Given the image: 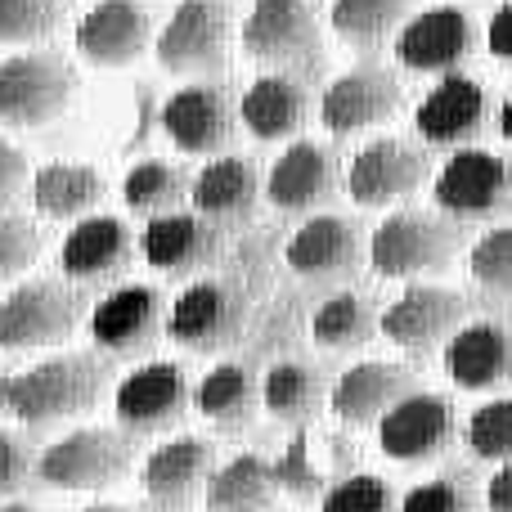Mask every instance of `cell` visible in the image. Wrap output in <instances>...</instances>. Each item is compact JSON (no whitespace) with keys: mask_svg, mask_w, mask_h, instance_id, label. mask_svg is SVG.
I'll list each match as a JSON object with an SVG mask.
<instances>
[{"mask_svg":"<svg viewBox=\"0 0 512 512\" xmlns=\"http://www.w3.org/2000/svg\"><path fill=\"white\" fill-rule=\"evenodd\" d=\"M400 512H472V504H468V490L454 477H436L409 490L400 499Z\"/></svg>","mask_w":512,"mask_h":512,"instance_id":"b9f144b4","label":"cell"},{"mask_svg":"<svg viewBox=\"0 0 512 512\" xmlns=\"http://www.w3.org/2000/svg\"><path fill=\"white\" fill-rule=\"evenodd\" d=\"M454 441V405L436 391H409L378 423V445L396 463H432Z\"/></svg>","mask_w":512,"mask_h":512,"instance_id":"2e32d148","label":"cell"},{"mask_svg":"<svg viewBox=\"0 0 512 512\" xmlns=\"http://www.w3.org/2000/svg\"><path fill=\"white\" fill-rule=\"evenodd\" d=\"M104 176L90 162H45L32 171V207L50 221H86L104 203Z\"/></svg>","mask_w":512,"mask_h":512,"instance_id":"f1b7e54d","label":"cell"},{"mask_svg":"<svg viewBox=\"0 0 512 512\" xmlns=\"http://www.w3.org/2000/svg\"><path fill=\"white\" fill-rule=\"evenodd\" d=\"M36 472V459L14 432H0V504H14V495Z\"/></svg>","mask_w":512,"mask_h":512,"instance_id":"7bdbcfd3","label":"cell"},{"mask_svg":"<svg viewBox=\"0 0 512 512\" xmlns=\"http://www.w3.org/2000/svg\"><path fill=\"white\" fill-rule=\"evenodd\" d=\"M256 194H261V176L256 162L248 158H216L194 176L189 203L207 221H243L252 212Z\"/></svg>","mask_w":512,"mask_h":512,"instance_id":"f546056e","label":"cell"},{"mask_svg":"<svg viewBox=\"0 0 512 512\" xmlns=\"http://www.w3.org/2000/svg\"><path fill=\"white\" fill-rule=\"evenodd\" d=\"M319 450H324V441L310 432H297L288 445H283V454L270 463L279 495H292V499H301V504H315V499H324L342 477H351L355 445H346L342 436H333L328 459H315Z\"/></svg>","mask_w":512,"mask_h":512,"instance_id":"d4e9b609","label":"cell"},{"mask_svg":"<svg viewBox=\"0 0 512 512\" xmlns=\"http://www.w3.org/2000/svg\"><path fill=\"white\" fill-rule=\"evenodd\" d=\"M81 512H131L126 504H108V499H99V504H90V508H81Z\"/></svg>","mask_w":512,"mask_h":512,"instance_id":"f907efd6","label":"cell"},{"mask_svg":"<svg viewBox=\"0 0 512 512\" xmlns=\"http://www.w3.org/2000/svg\"><path fill=\"white\" fill-rule=\"evenodd\" d=\"M495 122H499V135L512 144V90L504 95V104H499V113H495Z\"/></svg>","mask_w":512,"mask_h":512,"instance_id":"c3c4849f","label":"cell"},{"mask_svg":"<svg viewBox=\"0 0 512 512\" xmlns=\"http://www.w3.org/2000/svg\"><path fill=\"white\" fill-rule=\"evenodd\" d=\"M243 328V306L225 283L216 279H198L171 301V315H167V333L176 337L180 346L198 355H212L225 351V346L239 337Z\"/></svg>","mask_w":512,"mask_h":512,"instance_id":"d6986e66","label":"cell"},{"mask_svg":"<svg viewBox=\"0 0 512 512\" xmlns=\"http://www.w3.org/2000/svg\"><path fill=\"white\" fill-rule=\"evenodd\" d=\"M189 400V378L180 364L171 360H149L140 369H131L113 391V414L126 432L149 436V432H167L185 418Z\"/></svg>","mask_w":512,"mask_h":512,"instance_id":"9c48e42d","label":"cell"},{"mask_svg":"<svg viewBox=\"0 0 512 512\" xmlns=\"http://www.w3.org/2000/svg\"><path fill=\"white\" fill-rule=\"evenodd\" d=\"M319 512H400V504L382 477H373V472H351V477H342L319 499Z\"/></svg>","mask_w":512,"mask_h":512,"instance_id":"ab89813d","label":"cell"},{"mask_svg":"<svg viewBox=\"0 0 512 512\" xmlns=\"http://www.w3.org/2000/svg\"><path fill=\"white\" fill-rule=\"evenodd\" d=\"M445 373L463 391H499L512 382V333L495 319L463 324L445 342Z\"/></svg>","mask_w":512,"mask_h":512,"instance_id":"cb8c5ba5","label":"cell"},{"mask_svg":"<svg viewBox=\"0 0 512 512\" xmlns=\"http://www.w3.org/2000/svg\"><path fill=\"white\" fill-rule=\"evenodd\" d=\"M239 108H234L230 90L194 81V86L171 90L162 99V135L176 144L180 153H216L230 144Z\"/></svg>","mask_w":512,"mask_h":512,"instance_id":"e0dca14e","label":"cell"},{"mask_svg":"<svg viewBox=\"0 0 512 512\" xmlns=\"http://www.w3.org/2000/svg\"><path fill=\"white\" fill-rule=\"evenodd\" d=\"M135 234L126 230L122 216H86L77 221L59 243V270L72 283H113L131 265Z\"/></svg>","mask_w":512,"mask_h":512,"instance_id":"ffe728a7","label":"cell"},{"mask_svg":"<svg viewBox=\"0 0 512 512\" xmlns=\"http://www.w3.org/2000/svg\"><path fill=\"white\" fill-rule=\"evenodd\" d=\"M486 117H490L486 86L477 77H468V72H450V77H436V86L423 95L414 126L436 149H472V140L486 131Z\"/></svg>","mask_w":512,"mask_h":512,"instance_id":"9a60e30c","label":"cell"},{"mask_svg":"<svg viewBox=\"0 0 512 512\" xmlns=\"http://www.w3.org/2000/svg\"><path fill=\"white\" fill-rule=\"evenodd\" d=\"M486 508H490V512H512V459L499 463L495 477H490V486H486Z\"/></svg>","mask_w":512,"mask_h":512,"instance_id":"7dc6e473","label":"cell"},{"mask_svg":"<svg viewBox=\"0 0 512 512\" xmlns=\"http://www.w3.org/2000/svg\"><path fill=\"white\" fill-rule=\"evenodd\" d=\"M216 477V450L203 436H176L158 445L140 468V486L153 512H189L198 495H207Z\"/></svg>","mask_w":512,"mask_h":512,"instance_id":"8fae6325","label":"cell"},{"mask_svg":"<svg viewBox=\"0 0 512 512\" xmlns=\"http://www.w3.org/2000/svg\"><path fill=\"white\" fill-rule=\"evenodd\" d=\"M81 310L86 297L63 279L14 283L0 301V351H36L63 342L81 324Z\"/></svg>","mask_w":512,"mask_h":512,"instance_id":"7a4b0ae2","label":"cell"},{"mask_svg":"<svg viewBox=\"0 0 512 512\" xmlns=\"http://www.w3.org/2000/svg\"><path fill=\"white\" fill-rule=\"evenodd\" d=\"M131 468V445L113 427H77L45 454H36V477L54 490H104Z\"/></svg>","mask_w":512,"mask_h":512,"instance_id":"ba28073f","label":"cell"},{"mask_svg":"<svg viewBox=\"0 0 512 512\" xmlns=\"http://www.w3.org/2000/svg\"><path fill=\"white\" fill-rule=\"evenodd\" d=\"M409 0H333L328 23L355 50H378V45L396 41L400 27L409 23Z\"/></svg>","mask_w":512,"mask_h":512,"instance_id":"d6a6232c","label":"cell"},{"mask_svg":"<svg viewBox=\"0 0 512 512\" xmlns=\"http://www.w3.org/2000/svg\"><path fill=\"white\" fill-rule=\"evenodd\" d=\"M77 50L99 68H122L140 59V50L153 36V18L140 0H99L77 23Z\"/></svg>","mask_w":512,"mask_h":512,"instance_id":"7402d4cb","label":"cell"},{"mask_svg":"<svg viewBox=\"0 0 512 512\" xmlns=\"http://www.w3.org/2000/svg\"><path fill=\"white\" fill-rule=\"evenodd\" d=\"M194 405L216 432H243L256 423L261 405V382L252 378L243 364H216L207 378L194 387Z\"/></svg>","mask_w":512,"mask_h":512,"instance_id":"4dcf8cb0","label":"cell"},{"mask_svg":"<svg viewBox=\"0 0 512 512\" xmlns=\"http://www.w3.org/2000/svg\"><path fill=\"white\" fill-rule=\"evenodd\" d=\"M459 252V230L436 212H414L400 207L373 230L369 239V265L387 279H423L454 261Z\"/></svg>","mask_w":512,"mask_h":512,"instance_id":"3957f363","label":"cell"},{"mask_svg":"<svg viewBox=\"0 0 512 512\" xmlns=\"http://www.w3.org/2000/svg\"><path fill=\"white\" fill-rule=\"evenodd\" d=\"M396 59L409 72H432V77H450L463 68L472 50H477V27L459 5H432L423 14H414L400 27Z\"/></svg>","mask_w":512,"mask_h":512,"instance_id":"30bf717a","label":"cell"},{"mask_svg":"<svg viewBox=\"0 0 512 512\" xmlns=\"http://www.w3.org/2000/svg\"><path fill=\"white\" fill-rule=\"evenodd\" d=\"M468 270L477 288L495 292V297H512V225H495L472 243Z\"/></svg>","mask_w":512,"mask_h":512,"instance_id":"f35d334b","label":"cell"},{"mask_svg":"<svg viewBox=\"0 0 512 512\" xmlns=\"http://www.w3.org/2000/svg\"><path fill=\"white\" fill-rule=\"evenodd\" d=\"M373 333H382V315H373L369 297L360 292H333L324 306L310 315V337L324 351H355Z\"/></svg>","mask_w":512,"mask_h":512,"instance_id":"e575fe53","label":"cell"},{"mask_svg":"<svg viewBox=\"0 0 512 512\" xmlns=\"http://www.w3.org/2000/svg\"><path fill=\"white\" fill-rule=\"evenodd\" d=\"M230 50V5L225 0H180L162 32L153 36V54L167 72L203 77L225 68Z\"/></svg>","mask_w":512,"mask_h":512,"instance_id":"52a82bcc","label":"cell"},{"mask_svg":"<svg viewBox=\"0 0 512 512\" xmlns=\"http://www.w3.org/2000/svg\"><path fill=\"white\" fill-rule=\"evenodd\" d=\"M463 441L477 459L486 463H508L512 459V396H495L468 414Z\"/></svg>","mask_w":512,"mask_h":512,"instance_id":"8d00e7d4","label":"cell"},{"mask_svg":"<svg viewBox=\"0 0 512 512\" xmlns=\"http://www.w3.org/2000/svg\"><path fill=\"white\" fill-rule=\"evenodd\" d=\"M427 180V158L409 140L396 135H378L369 140L346 167V194L360 207H387L409 198Z\"/></svg>","mask_w":512,"mask_h":512,"instance_id":"5bb4252c","label":"cell"},{"mask_svg":"<svg viewBox=\"0 0 512 512\" xmlns=\"http://www.w3.org/2000/svg\"><path fill=\"white\" fill-rule=\"evenodd\" d=\"M216 248H221V239H216L212 221L198 212L153 216L140 234L144 261L162 274H198L216 256Z\"/></svg>","mask_w":512,"mask_h":512,"instance_id":"4316f807","label":"cell"},{"mask_svg":"<svg viewBox=\"0 0 512 512\" xmlns=\"http://www.w3.org/2000/svg\"><path fill=\"white\" fill-rule=\"evenodd\" d=\"M77 72L50 50H23L0 59V122L9 126H50L72 104Z\"/></svg>","mask_w":512,"mask_h":512,"instance_id":"277c9868","label":"cell"},{"mask_svg":"<svg viewBox=\"0 0 512 512\" xmlns=\"http://www.w3.org/2000/svg\"><path fill=\"white\" fill-rule=\"evenodd\" d=\"M337 189V158L328 144L292 140L265 171V198L279 212H315Z\"/></svg>","mask_w":512,"mask_h":512,"instance_id":"44dd1931","label":"cell"},{"mask_svg":"<svg viewBox=\"0 0 512 512\" xmlns=\"http://www.w3.org/2000/svg\"><path fill=\"white\" fill-rule=\"evenodd\" d=\"M243 50L274 72H306L324 59L315 9L306 0H252L243 18Z\"/></svg>","mask_w":512,"mask_h":512,"instance_id":"5b68a950","label":"cell"},{"mask_svg":"<svg viewBox=\"0 0 512 512\" xmlns=\"http://www.w3.org/2000/svg\"><path fill=\"white\" fill-rule=\"evenodd\" d=\"M274 472L256 454H234L230 463H221L207 486V512H270L274 504Z\"/></svg>","mask_w":512,"mask_h":512,"instance_id":"1f68e13d","label":"cell"},{"mask_svg":"<svg viewBox=\"0 0 512 512\" xmlns=\"http://www.w3.org/2000/svg\"><path fill=\"white\" fill-rule=\"evenodd\" d=\"M162 333V297L149 283H122L90 310V337L117 360L144 355Z\"/></svg>","mask_w":512,"mask_h":512,"instance_id":"ac0fdd59","label":"cell"},{"mask_svg":"<svg viewBox=\"0 0 512 512\" xmlns=\"http://www.w3.org/2000/svg\"><path fill=\"white\" fill-rule=\"evenodd\" d=\"M0 512H45V508H36V504H23V499H14V504H0Z\"/></svg>","mask_w":512,"mask_h":512,"instance_id":"816d5d0a","label":"cell"},{"mask_svg":"<svg viewBox=\"0 0 512 512\" xmlns=\"http://www.w3.org/2000/svg\"><path fill=\"white\" fill-rule=\"evenodd\" d=\"M310 113L306 86L288 72H261L239 99V122L256 140H292Z\"/></svg>","mask_w":512,"mask_h":512,"instance_id":"83f0119b","label":"cell"},{"mask_svg":"<svg viewBox=\"0 0 512 512\" xmlns=\"http://www.w3.org/2000/svg\"><path fill=\"white\" fill-rule=\"evenodd\" d=\"M36 256H41V230L27 216H0V288L23 279Z\"/></svg>","mask_w":512,"mask_h":512,"instance_id":"60d3db41","label":"cell"},{"mask_svg":"<svg viewBox=\"0 0 512 512\" xmlns=\"http://www.w3.org/2000/svg\"><path fill=\"white\" fill-rule=\"evenodd\" d=\"M468 301L445 283H409L387 310H382V337H391L405 351H432L450 342L463 328Z\"/></svg>","mask_w":512,"mask_h":512,"instance_id":"4fadbf2b","label":"cell"},{"mask_svg":"<svg viewBox=\"0 0 512 512\" xmlns=\"http://www.w3.org/2000/svg\"><path fill=\"white\" fill-rule=\"evenodd\" d=\"M63 23V0H0V45H32Z\"/></svg>","mask_w":512,"mask_h":512,"instance_id":"74e56055","label":"cell"},{"mask_svg":"<svg viewBox=\"0 0 512 512\" xmlns=\"http://www.w3.org/2000/svg\"><path fill=\"white\" fill-rule=\"evenodd\" d=\"M23 189H32L23 149H18V144H9V140H0V212H5V207L14 203Z\"/></svg>","mask_w":512,"mask_h":512,"instance_id":"f6af8a7d","label":"cell"},{"mask_svg":"<svg viewBox=\"0 0 512 512\" xmlns=\"http://www.w3.org/2000/svg\"><path fill=\"white\" fill-rule=\"evenodd\" d=\"M189 189H194V180H185L180 167H171V162H162V158H144V162H135V167H126L122 203L153 221V216L180 212Z\"/></svg>","mask_w":512,"mask_h":512,"instance_id":"d590c367","label":"cell"},{"mask_svg":"<svg viewBox=\"0 0 512 512\" xmlns=\"http://www.w3.org/2000/svg\"><path fill=\"white\" fill-rule=\"evenodd\" d=\"M360 252H364L360 225L333 212L310 216L283 248L288 265L297 274H306V279H342V274H351L360 265Z\"/></svg>","mask_w":512,"mask_h":512,"instance_id":"484cf974","label":"cell"},{"mask_svg":"<svg viewBox=\"0 0 512 512\" xmlns=\"http://www.w3.org/2000/svg\"><path fill=\"white\" fill-rule=\"evenodd\" d=\"M432 198L454 221H495L512 207V162L490 149H454L436 171Z\"/></svg>","mask_w":512,"mask_h":512,"instance_id":"8992f818","label":"cell"},{"mask_svg":"<svg viewBox=\"0 0 512 512\" xmlns=\"http://www.w3.org/2000/svg\"><path fill=\"white\" fill-rule=\"evenodd\" d=\"M409 391H414V378L400 364L360 360L328 387V409L346 427H369V423H382Z\"/></svg>","mask_w":512,"mask_h":512,"instance_id":"603a6c76","label":"cell"},{"mask_svg":"<svg viewBox=\"0 0 512 512\" xmlns=\"http://www.w3.org/2000/svg\"><path fill=\"white\" fill-rule=\"evenodd\" d=\"M104 387H108V369L99 355L63 351L32 364L27 373H18L14 396H9V414L23 427H54L63 418H77L86 409H95Z\"/></svg>","mask_w":512,"mask_h":512,"instance_id":"6da1fadb","label":"cell"},{"mask_svg":"<svg viewBox=\"0 0 512 512\" xmlns=\"http://www.w3.org/2000/svg\"><path fill=\"white\" fill-rule=\"evenodd\" d=\"M400 108V81L382 63H355L342 77L328 81V90L319 95V122L333 135H355L382 126Z\"/></svg>","mask_w":512,"mask_h":512,"instance_id":"7c38bea8","label":"cell"},{"mask_svg":"<svg viewBox=\"0 0 512 512\" xmlns=\"http://www.w3.org/2000/svg\"><path fill=\"white\" fill-rule=\"evenodd\" d=\"M9 396H14V378H5V373H0V414L9 409Z\"/></svg>","mask_w":512,"mask_h":512,"instance_id":"681fc988","label":"cell"},{"mask_svg":"<svg viewBox=\"0 0 512 512\" xmlns=\"http://www.w3.org/2000/svg\"><path fill=\"white\" fill-rule=\"evenodd\" d=\"M486 50L495 54L504 68H512V0H504V5L490 14V23H486Z\"/></svg>","mask_w":512,"mask_h":512,"instance_id":"bcb514c9","label":"cell"},{"mask_svg":"<svg viewBox=\"0 0 512 512\" xmlns=\"http://www.w3.org/2000/svg\"><path fill=\"white\" fill-rule=\"evenodd\" d=\"M324 400H328V391H324V382H319V373L301 360L274 364L261 378V405H265V414L279 418V423H306V418L319 414Z\"/></svg>","mask_w":512,"mask_h":512,"instance_id":"836d02e7","label":"cell"},{"mask_svg":"<svg viewBox=\"0 0 512 512\" xmlns=\"http://www.w3.org/2000/svg\"><path fill=\"white\" fill-rule=\"evenodd\" d=\"M153 131H162V99L153 86H140L135 90V104H131V131H126V144H122L126 158H131L135 149H144Z\"/></svg>","mask_w":512,"mask_h":512,"instance_id":"ee69618b","label":"cell"}]
</instances>
